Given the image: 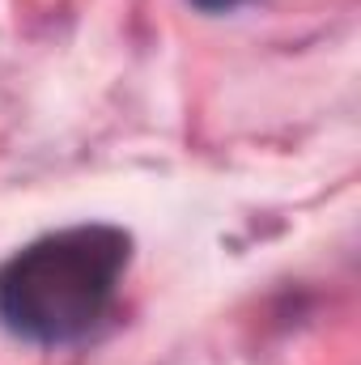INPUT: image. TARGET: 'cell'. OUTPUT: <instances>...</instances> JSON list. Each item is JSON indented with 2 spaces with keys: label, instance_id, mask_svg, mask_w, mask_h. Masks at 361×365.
Returning <instances> with one entry per match:
<instances>
[{
  "label": "cell",
  "instance_id": "obj_1",
  "mask_svg": "<svg viewBox=\"0 0 361 365\" xmlns=\"http://www.w3.org/2000/svg\"><path fill=\"white\" fill-rule=\"evenodd\" d=\"M132 238L115 225L47 234L0 264V327L30 344H73L106 314Z\"/></svg>",
  "mask_w": 361,
  "mask_h": 365
}]
</instances>
